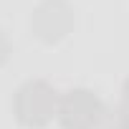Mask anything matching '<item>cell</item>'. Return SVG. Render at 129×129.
<instances>
[{
	"label": "cell",
	"instance_id": "6da1fadb",
	"mask_svg": "<svg viewBox=\"0 0 129 129\" xmlns=\"http://www.w3.org/2000/svg\"><path fill=\"white\" fill-rule=\"evenodd\" d=\"M18 119L28 126H43L56 114V91L43 81H28L18 89Z\"/></svg>",
	"mask_w": 129,
	"mask_h": 129
},
{
	"label": "cell",
	"instance_id": "7a4b0ae2",
	"mask_svg": "<svg viewBox=\"0 0 129 129\" xmlns=\"http://www.w3.org/2000/svg\"><path fill=\"white\" fill-rule=\"evenodd\" d=\"M61 119L69 129H96L104 119L101 101L84 89L69 91V96L61 104Z\"/></svg>",
	"mask_w": 129,
	"mask_h": 129
},
{
	"label": "cell",
	"instance_id": "3957f363",
	"mask_svg": "<svg viewBox=\"0 0 129 129\" xmlns=\"http://www.w3.org/2000/svg\"><path fill=\"white\" fill-rule=\"evenodd\" d=\"M36 28H38V36L46 38V41H56L61 36H66L69 30V13H63V15H48V8L46 3L36 10Z\"/></svg>",
	"mask_w": 129,
	"mask_h": 129
},
{
	"label": "cell",
	"instance_id": "277c9868",
	"mask_svg": "<svg viewBox=\"0 0 129 129\" xmlns=\"http://www.w3.org/2000/svg\"><path fill=\"white\" fill-rule=\"evenodd\" d=\"M5 56H8V43H5V36H3V30H0V63L5 61Z\"/></svg>",
	"mask_w": 129,
	"mask_h": 129
},
{
	"label": "cell",
	"instance_id": "5b68a950",
	"mask_svg": "<svg viewBox=\"0 0 129 129\" xmlns=\"http://www.w3.org/2000/svg\"><path fill=\"white\" fill-rule=\"evenodd\" d=\"M119 129H129V111H126V116L121 119V124H119Z\"/></svg>",
	"mask_w": 129,
	"mask_h": 129
},
{
	"label": "cell",
	"instance_id": "8992f818",
	"mask_svg": "<svg viewBox=\"0 0 129 129\" xmlns=\"http://www.w3.org/2000/svg\"><path fill=\"white\" fill-rule=\"evenodd\" d=\"M124 101H126V109H129V84H126V89H124Z\"/></svg>",
	"mask_w": 129,
	"mask_h": 129
}]
</instances>
